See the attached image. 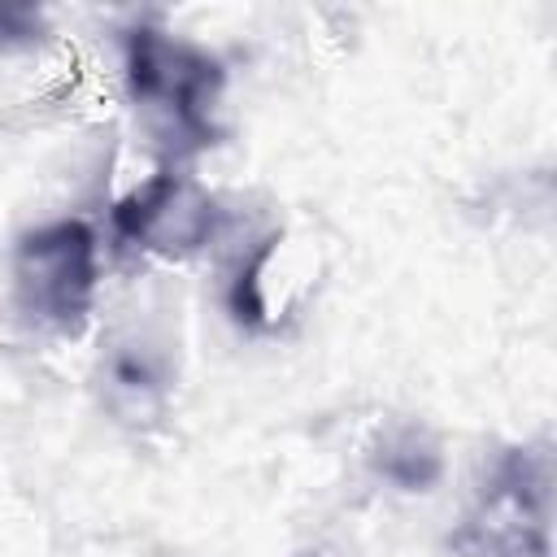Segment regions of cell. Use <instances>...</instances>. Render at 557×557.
<instances>
[{
  "instance_id": "3",
  "label": "cell",
  "mask_w": 557,
  "mask_h": 557,
  "mask_svg": "<svg viewBox=\"0 0 557 557\" xmlns=\"http://www.w3.org/2000/svg\"><path fill=\"white\" fill-rule=\"evenodd\" d=\"M213 209L174 174L161 170L131 187L113 205V231L117 239L135 248H157V252H187L209 235Z\"/></svg>"
},
{
  "instance_id": "2",
  "label": "cell",
  "mask_w": 557,
  "mask_h": 557,
  "mask_svg": "<svg viewBox=\"0 0 557 557\" xmlns=\"http://www.w3.org/2000/svg\"><path fill=\"white\" fill-rule=\"evenodd\" d=\"M13 287L22 313L52 331H78L96 296V235L78 218H61L22 235L13 252Z\"/></svg>"
},
{
  "instance_id": "4",
  "label": "cell",
  "mask_w": 557,
  "mask_h": 557,
  "mask_svg": "<svg viewBox=\"0 0 557 557\" xmlns=\"http://www.w3.org/2000/svg\"><path fill=\"white\" fill-rule=\"evenodd\" d=\"M383 474L396 479L400 487H426V483L440 474V457L426 453V448H396V453L383 461Z\"/></svg>"
},
{
  "instance_id": "5",
  "label": "cell",
  "mask_w": 557,
  "mask_h": 557,
  "mask_svg": "<svg viewBox=\"0 0 557 557\" xmlns=\"http://www.w3.org/2000/svg\"><path fill=\"white\" fill-rule=\"evenodd\" d=\"M35 35V13L30 9H9L0 4V44L9 39H30Z\"/></svg>"
},
{
  "instance_id": "1",
  "label": "cell",
  "mask_w": 557,
  "mask_h": 557,
  "mask_svg": "<svg viewBox=\"0 0 557 557\" xmlns=\"http://www.w3.org/2000/svg\"><path fill=\"white\" fill-rule=\"evenodd\" d=\"M126 83L131 96L165 126L174 148H205L213 139L209 113L222 87V70L209 52L139 26L126 35Z\"/></svg>"
}]
</instances>
